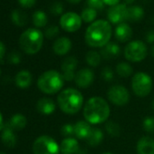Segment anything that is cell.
Listing matches in <instances>:
<instances>
[{
	"mask_svg": "<svg viewBox=\"0 0 154 154\" xmlns=\"http://www.w3.org/2000/svg\"><path fill=\"white\" fill-rule=\"evenodd\" d=\"M112 35V29L110 22L99 19L95 20L86 28L85 40L90 47L102 48L110 42Z\"/></svg>",
	"mask_w": 154,
	"mask_h": 154,
	"instance_id": "1",
	"label": "cell"
},
{
	"mask_svg": "<svg viewBox=\"0 0 154 154\" xmlns=\"http://www.w3.org/2000/svg\"><path fill=\"white\" fill-rule=\"evenodd\" d=\"M84 117L90 124H101L107 122L111 110L109 103L102 97L90 98L84 106Z\"/></svg>",
	"mask_w": 154,
	"mask_h": 154,
	"instance_id": "2",
	"label": "cell"
},
{
	"mask_svg": "<svg viewBox=\"0 0 154 154\" xmlns=\"http://www.w3.org/2000/svg\"><path fill=\"white\" fill-rule=\"evenodd\" d=\"M57 104L63 112L75 114L80 112L84 105V96L77 89L67 88L63 90L57 96Z\"/></svg>",
	"mask_w": 154,
	"mask_h": 154,
	"instance_id": "3",
	"label": "cell"
},
{
	"mask_svg": "<svg viewBox=\"0 0 154 154\" xmlns=\"http://www.w3.org/2000/svg\"><path fill=\"white\" fill-rule=\"evenodd\" d=\"M64 79L56 70H48L43 72L37 80L38 89L45 94H54L62 90Z\"/></svg>",
	"mask_w": 154,
	"mask_h": 154,
	"instance_id": "4",
	"label": "cell"
},
{
	"mask_svg": "<svg viewBox=\"0 0 154 154\" xmlns=\"http://www.w3.org/2000/svg\"><path fill=\"white\" fill-rule=\"evenodd\" d=\"M44 43V34L37 28L25 30L19 37V46L27 54H37Z\"/></svg>",
	"mask_w": 154,
	"mask_h": 154,
	"instance_id": "5",
	"label": "cell"
},
{
	"mask_svg": "<svg viewBox=\"0 0 154 154\" xmlns=\"http://www.w3.org/2000/svg\"><path fill=\"white\" fill-rule=\"evenodd\" d=\"M131 85L134 94L143 98L148 96L152 90V79L148 73L138 72L132 75Z\"/></svg>",
	"mask_w": 154,
	"mask_h": 154,
	"instance_id": "6",
	"label": "cell"
},
{
	"mask_svg": "<svg viewBox=\"0 0 154 154\" xmlns=\"http://www.w3.org/2000/svg\"><path fill=\"white\" fill-rule=\"evenodd\" d=\"M32 149L34 154H59L60 146L53 137L42 135L35 139Z\"/></svg>",
	"mask_w": 154,
	"mask_h": 154,
	"instance_id": "7",
	"label": "cell"
},
{
	"mask_svg": "<svg viewBox=\"0 0 154 154\" xmlns=\"http://www.w3.org/2000/svg\"><path fill=\"white\" fill-rule=\"evenodd\" d=\"M148 54V48L144 42L134 40L129 42L124 48V57L132 63L143 61Z\"/></svg>",
	"mask_w": 154,
	"mask_h": 154,
	"instance_id": "8",
	"label": "cell"
},
{
	"mask_svg": "<svg viewBox=\"0 0 154 154\" xmlns=\"http://www.w3.org/2000/svg\"><path fill=\"white\" fill-rule=\"evenodd\" d=\"M108 100L114 105L124 106L130 102V92L128 89L121 85H115L109 88L107 92Z\"/></svg>",
	"mask_w": 154,
	"mask_h": 154,
	"instance_id": "9",
	"label": "cell"
},
{
	"mask_svg": "<svg viewBox=\"0 0 154 154\" xmlns=\"http://www.w3.org/2000/svg\"><path fill=\"white\" fill-rule=\"evenodd\" d=\"M82 17L74 12H66L60 18V26L68 33L78 31L82 26Z\"/></svg>",
	"mask_w": 154,
	"mask_h": 154,
	"instance_id": "10",
	"label": "cell"
},
{
	"mask_svg": "<svg viewBox=\"0 0 154 154\" xmlns=\"http://www.w3.org/2000/svg\"><path fill=\"white\" fill-rule=\"evenodd\" d=\"M127 10L126 4H119L114 7H111L107 12V18L110 23L114 25H120L127 21Z\"/></svg>",
	"mask_w": 154,
	"mask_h": 154,
	"instance_id": "11",
	"label": "cell"
},
{
	"mask_svg": "<svg viewBox=\"0 0 154 154\" xmlns=\"http://www.w3.org/2000/svg\"><path fill=\"white\" fill-rule=\"evenodd\" d=\"M77 65H78V60L74 56H68L63 60L61 63V70L64 81L72 82V80H74Z\"/></svg>",
	"mask_w": 154,
	"mask_h": 154,
	"instance_id": "12",
	"label": "cell"
},
{
	"mask_svg": "<svg viewBox=\"0 0 154 154\" xmlns=\"http://www.w3.org/2000/svg\"><path fill=\"white\" fill-rule=\"evenodd\" d=\"M94 81V72L90 68H83L76 72L74 82L81 89H86L93 85Z\"/></svg>",
	"mask_w": 154,
	"mask_h": 154,
	"instance_id": "13",
	"label": "cell"
},
{
	"mask_svg": "<svg viewBox=\"0 0 154 154\" xmlns=\"http://www.w3.org/2000/svg\"><path fill=\"white\" fill-rule=\"evenodd\" d=\"M60 151L62 154H86L87 151L85 149L80 148L77 139L73 137L64 138L60 144Z\"/></svg>",
	"mask_w": 154,
	"mask_h": 154,
	"instance_id": "14",
	"label": "cell"
},
{
	"mask_svg": "<svg viewBox=\"0 0 154 154\" xmlns=\"http://www.w3.org/2000/svg\"><path fill=\"white\" fill-rule=\"evenodd\" d=\"M93 127L91 124L86 121H78L74 124V136L78 140H87Z\"/></svg>",
	"mask_w": 154,
	"mask_h": 154,
	"instance_id": "15",
	"label": "cell"
},
{
	"mask_svg": "<svg viewBox=\"0 0 154 154\" xmlns=\"http://www.w3.org/2000/svg\"><path fill=\"white\" fill-rule=\"evenodd\" d=\"M71 49H72V41L66 36H62L57 38L53 44V51L54 52L55 54L60 56L65 55L70 52Z\"/></svg>",
	"mask_w": 154,
	"mask_h": 154,
	"instance_id": "16",
	"label": "cell"
},
{
	"mask_svg": "<svg viewBox=\"0 0 154 154\" xmlns=\"http://www.w3.org/2000/svg\"><path fill=\"white\" fill-rule=\"evenodd\" d=\"M132 36V29L127 23L118 25L114 30V37L120 43H126L131 40Z\"/></svg>",
	"mask_w": 154,
	"mask_h": 154,
	"instance_id": "17",
	"label": "cell"
},
{
	"mask_svg": "<svg viewBox=\"0 0 154 154\" xmlns=\"http://www.w3.org/2000/svg\"><path fill=\"white\" fill-rule=\"evenodd\" d=\"M138 154H154V139L149 136L141 137L136 145Z\"/></svg>",
	"mask_w": 154,
	"mask_h": 154,
	"instance_id": "18",
	"label": "cell"
},
{
	"mask_svg": "<svg viewBox=\"0 0 154 154\" xmlns=\"http://www.w3.org/2000/svg\"><path fill=\"white\" fill-rule=\"evenodd\" d=\"M56 105L54 102L48 97H43L36 103V110L39 113L44 115H50L54 112Z\"/></svg>",
	"mask_w": 154,
	"mask_h": 154,
	"instance_id": "19",
	"label": "cell"
},
{
	"mask_svg": "<svg viewBox=\"0 0 154 154\" xmlns=\"http://www.w3.org/2000/svg\"><path fill=\"white\" fill-rule=\"evenodd\" d=\"M100 54L105 60H112L118 57L121 54V47L114 42H109L106 45L101 48Z\"/></svg>",
	"mask_w": 154,
	"mask_h": 154,
	"instance_id": "20",
	"label": "cell"
},
{
	"mask_svg": "<svg viewBox=\"0 0 154 154\" xmlns=\"http://www.w3.org/2000/svg\"><path fill=\"white\" fill-rule=\"evenodd\" d=\"M1 140L5 146L8 148H14L17 145V135L15 133V131L8 124L6 123L4 126V129L1 132Z\"/></svg>",
	"mask_w": 154,
	"mask_h": 154,
	"instance_id": "21",
	"label": "cell"
},
{
	"mask_svg": "<svg viewBox=\"0 0 154 154\" xmlns=\"http://www.w3.org/2000/svg\"><path fill=\"white\" fill-rule=\"evenodd\" d=\"M33 82V75L28 70H22L16 75L15 83L16 85L20 89L28 88Z\"/></svg>",
	"mask_w": 154,
	"mask_h": 154,
	"instance_id": "22",
	"label": "cell"
},
{
	"mask_svg": "<svg viewBox=\"0 0 154 154\" xmlns=\"http://www.w3.org/2000/svg\"><path fill=\"white\" fill-rule=\"evenodd\" d=\"M8 124L14 130V131H21L23 130L26 124H27V120L26 118V116L22 113H16L14 114L9 122H8Z\"/></svg>",
	"mask_w": 154,
	"mask_h": 154,
	"instance_id": "23",
	"label": "cell"
},
{
	"mask_svg": "<svg viewBox=\"0 0 154 154\" xmlns=\"http://www.w3.org/2000/svg\"><path fill=\"white\" fill-rule=\"evenodd\" d=\"M144 17V9L140 6L128 7L127 10V21L138 22L140 21Z\"/></svg>",
	"mask_w": 154,
	"mask_h": 154,
	"instance_id": "24",
	"label": "cell"
},
{
	"mask_svg": "<svg viewBox=\"0 0 154 154\" xmlns=\"http://www.w3.org/2000/svg\"><path fill=\"white\" fill-rule=\"evenodd\" d=\"M103 138H104L103 131L100 128H93L92 132L86 141L90 146L96 147L103 142Z\"/></svg>",
	"mask_w": 154,
	"mask_h": 154,
	"instance_id": "25",
	"label": "cell"
},
{
	"mask_svg": "<svg viewBox=\"0 0 154 154\" xmlns=\"http://www.w3.org/2000/svg\"><path fill=\"white\" fill-rule=\"evenodd\" d=\"M11 20L17 26H24L27 23V15L21 9H15L11 12Z\"/></svg>",
	"mask_w": 154,
	"mask_h": 154,
	"instance_id": "26",
	"label": "cell"
},
{
	"mask_svg": "<svg viewBox=\"0 0 154 154\" xmlns=\"http://www.w3.org/2000/svg\"><path fill=\"white\" fill-rule=\"evenodd\" d=\"M32 18H33V24L37 28H41V27L45 26L47 22H48L47 15L43 10L35 11V13L33 14Z\"/></svg>",
	"mask_w": 154,
	"mask_h": 154,
	"instance_id": "27",
	"label": "cell"
},
{
	"mask_svg": "<svg viewBox=\"0 0 154 154\" xmlns=\"http://www.w3.org/2000/svg\"><path fill=\"white\" fill-rule=\"evenodd\" d=\"M102 58L103 57H102L101 54L94 50H91V51L87 52V54L85 55L86 63H88V65H90L92 67L99 66L102 62Z\"/></svg>",
	"mask_w": 154,
	"mask_h": 154,
	"instance_id": "28",
	"label": "cell"
},
{
	"mask_svg": "<svg viewBox=\"0 0 154 154\" xmlns=\"http://www.w3.org/2000/svg\"><path fill=\"white\" fill-rule=\"evenodd\" d=\"M115 71L117 72V74L121 77H129L132 74L133 72V69L131 67V65L128 63H124V62H121L116 65Z\"/></svg>",
	"mask_w": 154,
	"mask_h": 154,
	"instance_id": "29",
	"label": "cell"
},
{
	"mask_svg": "<svg viewBox=\"0 0 154 154\" xmlns=\"http://www.w3.org/2000/svg\"><path fill=\"white\" fill-rule=\"evenodd\" d=\"M105 131L112 137H118L121 134V127L114 121H108L105 123Z\"/></svg>",
	"mask_w": 154,
	"mask_h": 154,
	"instance_id": "30",
	"label": "cell"
},
{
	"mask_svg": "<svg viewBox=\"0 0 154 154\" xmlns=\"http://www.w3.org/2000/svg\"><path fill=\"white\" fill-rule=\"evenodd\" d=\"M81 17L85 23H94L97 17V11L91 8H86L82 11Z\"/></svg>",
	"mask_w": 154,
	"mask_h": 154,
	"instance_id": "31",
	"label": "cell"
},
{
	"mask_svg": "<svg viewBox=\"0 0 154 154\" xmlns=\"http://www.w3.org/2000/svg\"><path fill=\"white\" fill-rule=\"evenodd\" d=\"M142 128L148 133H154V117L148 116L142 122Z\"/></svg>",
	"mask_w": 154,
	"mask_h": 154,
	"instance_id": "32",
	"label": "cell"
},
{
	"mask_svg": "<svg viewBox=\"0 0 154 154\" xmlns=\"http://www.w3.org/2000/svg\"><path fill=\"white\" fill-rule=\"evenodd\" d=\"M101 77L104 82L110 83L114 79V72L112 71V68L106 66V67L103 68V70L101 72Z\"/></svg>",
	"mask_w": 154,
	"mask_h": 154,
	"instance_id": "33",
	"label": "cell"
},
{
	"mask_svg": "<svg viewBox=\"0 0 154 154\" xmlns=\"http://www.w3.org/2000/svg\"><path fill=\"white\" fill-rule=\"evenodd\" d=\"M61 134L64 138H69L74 136V124L65 123L61 128Z\"/></svg>",
	"mask_w": 154,
	"mask_h": 154,
	"instance_id": "34",
	"label": "cell"
},
{
	"mask_svg": "<svg viewBox=\"0 0 154 154\" xmlns=\"http://www.w3.org/2000/svg\"><path fill=\"white\" fill-rule=\"evenodd\" d=\"M63 4L60 1H55L54 2L51 7H50V12L53 14V15H55V16H59V15H62L63 12Z\"/></svg>",
	"mask_w": 154,
	"mask_h": 154,
	"instance_id": "35",
	"label": "cell"
},
{
	"mask_svg": "<svg viewBox=\"0 0 154 154\" xmlns=\"http://www.w3.org/2000/svg\"><path fill=\"white\" fill-rule=\"evenodd\" d=\"M60 30H59V27L57 26H50L49 27H47L45 31V36L48 39H53L54 38L55 36L58 35Z\"/></svg>",
	"mask_w": 154,
	"mask_h": 154,
	"instance_id": "36",
	"label": "cell"
},
{
	"mask_svg": "<svg viewBox=\"0 0 154 154\" xmlns=\"http://www.w3.org/2000/svg\"><path fill=\"white\" fill-rule=\"evenodd\" d=\"M86 5L88 8L97 10H103L104 8L105 4L103 0H86Z\"/></svg>",
	"mask_w": 154,
	"mask_h": 154,
	"instance_id": "37",
	"label": "cell"
},
{
	"mask_svg": "<svg viewBox=\"0 0 154 154\" xmlns=\"http://www.w3.org/2000/svg\"><path fill=\"white\" fill-rule=\"evenodd\" d=\"M21 59H22V56H21V54L17 51H13L11 52L9 54H8V60L10 63H13V64H17L21 62Z\"/></svg>",
	"mask_w": 154,
	"mask_h": 154,
	"instance_id": "38",
	"label": "cell"
},
{
	"mask_svg": "<svg viewBox=\"0 0 154 154\" xmlns=\"http://www.w3.org/2000/svg\"><path fill=\"white\" fill-rule=\"evenodd\" d=\"M145 41L148 44H154V30H149L146 33Z\"/></svg>",
	"mask_w": 154,
	"mask_h": 154,
	"instance_id": "39",
	"label": "cell"
},
{
	"mask_svg": "<svg viewBox=\"0 0 154 154\" xmlns=\"http://www.w3.org/2000/svg\"><path fill=\"white\" fill-rule=\"evenodd\" d=\"M36 0H18L19 4L24 8H31L35 4Z\"/></svg>",
	"mask_w": 154,
	"mask_h": 154,
	"instance_id": "40",
	"label": "cell"
},
{
	"mask_svg": "<svg viewBox=\"0 0 154 154\" xmlns=\"http://www.w3.org/2000/svg\"><path fill=\"white\" fill-rule=\"evenodd\" d=\"M103 3L107 6H110V7H114L116 5H119L120 4V1L121 0H103Z\"/></svg>",
	"mask_w": 154,
	"mask_h": 154,
	"instance_id": "41",
	"label": "cell"
},
{
	"mask_svg": "<svg viewBox=\"0 0 154 154\" xmlns=\"http://www.w3.org/2000/svg\"><path fill=\"white\" fill-rule=\"evenodd\" d=\"M5 52H6V46L4 45L3 42L0 41V60H1L5 54Z\"/></svg>",
	"mask_w": 154,
	"mask_h": 154,
	"instance_id": "42",
	"label": "cell"
},
{
	"mask_svg": "<svg viewBox=\"0 0 154 154\" xmlns=\"http://www.w3.org/2000/svg\"><path fill=\"white\" fill-rule=\"evenodd\" d=\"M4 126H5V123H4V119H3L2 113L0 112V131H2V130L4 129Z\"/></svg>",
	"mask_w": 154,
	"mask_h": 154,
	"instance_id": "43",
	"label": "cell"
},
{
	"mask_svg": "<svg viewBox=\"0 0 154 154\" xmlns=\"http://www.w3.org/2000/svg\"><path fill=\"white\" fill-rule=\"evenodd\" d=\"M67 2H69L70 4H79L82 0H66Z\"/></svg>",
	"mask_w": 154,
	"mask_h": 154,
	"instance_id": "44",
	"label": "cell"
},
{
	"mask_svg": "<svg viewBox=\"0 0 154 154\" xmlns=\"http://www.w3.org/2000/svg\"><path fill=\"white\" fill-rule=\"evenodd\" d=\"M135 1H136V0H124V2H125L126 5H131V4H133Z\"/></svg>",
	"mask_w": 154,
	"mask_h": 154,
	"instance_id": "45",
	"label": "cell"
},
{
	"mask_svg": "<svg viewBox=\"0 0 154 154\" xmlns=\"http://www.w3.org/2000/svg\"><path fill=\"white\" fill-rule=\"evenodd\" d=\"M150 55L154 58V45L151 46V48H150Z\"/></svg>",
	"mask_w": 154,
	"mask_h": 154,
	"instance_id": "46",
	"label": "cell"
},
{
	"mask_svg": "<svg viewBox=\"0 0 154 154\" xmlns=\"http://www.w3.org/2000/svg\"><path fill=\"white\" fill-rule=\"evenodd\" d=\"M103 154H114V153H112V152H109V151H107V152H104V153H103Z\"/></svg>",
	"mask_w": 154,
	"mask_h": 154,
	"instance_id": "47",
	"label": "cell"
},
{
	"mask_svg": "<svg viewBox=\"0 0 154 154\" xmlns=\"http://www.w3.org/2000/svg\"><path fill=\"white\" fill-rule=\"evenodd\" d=\"M152 108H153V110H154V101H153V103H152Z\"/></svg>",
	"mask_w": 154,
	"mask_h": 154,
	"instance_id": "48",
	"label": "cell"
},
{
	"mask_svg": "<svg viewBox=\"0 0 154 154\" xmlns=\"http://www.w3.org/2000/svg\"><path fill=\"white\" fill-rule=\"evenodd\" d=\"M0 154H6L5 152H2V151H0Z\"/></svg>",
	"mask_w": 154,
	"mask_h": 154,
	"instance_id": "49",
	"label": "cell"
},
{
	"mask_svg": "<svg viewBox=\"0 0 154 154\" xmlns=\"http://www.w3.org/2000/svg\"><path fill=\"white\" fill-rule=\"evenodd\" d=\"M0 74H1V69H0Z\"/></svg>",
	"mask_w": 154,
	"mask_h": 154,
	"instance_id": "50",
	"label": "cell"
}]
</instances>
